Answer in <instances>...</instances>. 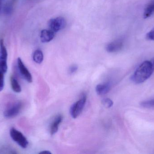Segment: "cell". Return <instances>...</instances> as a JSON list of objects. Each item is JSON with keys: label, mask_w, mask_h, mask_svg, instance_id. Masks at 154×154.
Returning <instances> with one entry per match:
<instances>
[{"label": "cell", "mask_w": 154, "mask_h": 154, "mask_svg": "<svg viewBox=\"0 0 154 154\" xmlns=\"http://www.w3.org/2000/svg\"><path fill=\"white\" fill-rule=\"evenodd\" d=\"M40 154H51V152H49V151H42V152H41L40 153Z\"/></svg>", "instance_id": "ffe728a7"}, {"label": "cell", "mask_w": 154, "mask_h": 154, "mask_svg": "<svg viewBox=\"0 0 154 154\" xmlns=\"http://www.w3.org/2000/svg\"><path fill=\"white\" fill-rule=\"evenodd\" d=\"M87 98L86 95L82 94L80 99L72 105L70 108V114L73 118H76L80 115L84 108Z\"/></svg>", "instance_id": "277c9868"}, {"label": "cell", "mask_w": 154, "mask_h": 154, "mask_svg": "<svg viewBox=\"0 0 154 154\" xmlns=\"http://www.w3.org/2000/svg\"><path fill=\"white\" fill-rule=\"evenodd\" d=\"M17 67L22 77L29 83L32 81V76L20 58L17 59Z\"/></svg>", "instance_id": "52a82bcc"}, {"label": "cell", "mask_w": 154, "mask_h": 154, "mask_svg": "<svg viewBox=\"0 0 154 154\" xmlns=\"http://www.w3.org/2000/svg\"><path fill=\"white\" fill-rule=\"evenodd\" d=\"M146 38L148 40H154V29L147 33Z\"/></svg>", "instance_id": "ac0fdd59"}, {"label": "cell", "mask_w": 154, "mask_h": 154, "mask_svg": "<svg viewBox=\"0 0 154 154\" xmlns=\"http://www.w3.org/2000/svg\"><path fill=\"white\" fill-rule=\"evenodd\" d=\"M140 105L143 107L147 108H154V99L143 101L141 102Z\"/></svg>", "instance_id": "2e32d148"}, {"label": "cell", "mask_w": 154, "mask_h": 154, "mask_svg": "<svg viewBox=\"0 0 154 154\" xmlns=\"http://www.w3.org/2000/svg\"><path fill=\"white\" fill-rule=\"evenodd\" d=\"M154 13V0H152L147 5L144 10V18H149Z\"/></svg>", "instance_id": "4fadbf2b"}, {"label": "cell", "mask_w": 154, "mask_h": 154, "mask_svg": "<svg viewBox=\"0 0 154 154\" xmlns=\"http://www.w3.org/2000/svg\"><path fill=\"white\" fill-rule=\"evenodd\" d=\"M124 47V41L121 39L114 40L109 43L106 47L107 51L109 52H118L120 51Z\"/></svg>", "instance_id": "ba28073f"}, {"label": "cell", "mask_w": 154, "mask_h": 154, "mask_svg": "<svg viewBox=\"0 0 154 154\" xmlns=\"http://www.w3.org/2000/svg\"><path fill=\"white\" fill-rule=\"evenodd\" d=\"M78 66L77 65H72L69 68V72L70 74H73V73L76 72L78 70Z\"/></svg>", "instance_id": "d6986e66"}, {"label": "cell", "mask_w": 154, "mask_h": 154, "mask_svg": "<svg viewBox=\"0 0 154 154\" xmlns=\"http://www.w3.org/2000/svg\"><path fill=\"white\" fill-rule=\"evenodd\" d=\"M11 84L12 89L16 93H20L21 91V87L17 80L13 76L11 78Z\"/></svg>", "instance_id": "5bb4252c"}, {"label": "cell", "mask_w": 154, "mask_h": 154, "mask_svg": "<svg viewBox=\"0 0 154 154\" xmlns=\"http://www.w3.org/2000/svg\"><path fill=\"white\" fill-rule=\"evenodd\" d=\"M102 104L106 107L109 108L111 107L113 105V102L109 98L104 99L102 100Z\"/></svg>", "instance_id": "e0dca14e"}, {"label": "cell", "mask_w": 154, "mask_h": 154, "mask_svg": "<svg viewBox=\"0 0 154 154\" xmlns=\"http://www.w3.org/2000/svg\"><path fill=\"white\" fill-rule=\"evenodd\" d=\"M66 25V20L62 17H58L51 19L48 22V26L50 30L55 33L64 29Z\"/></svg>", "instance_id": "8992f818"}, {"label": "cell", "mask_w": 154, "mask_h": 154, "mask_svg": "<svg viewBox=\"0 0 154 154\" xmlns=\"http://www.w3.org/2000/svg\"><path fill=\"white\" fill-rule=\"evenodd\" d=\"M62 120L63 117L61 115H59L55 118L50 127V133L51 135H53L57 132L59 127Z\"/></svg>", "instance_id": "30bf717a"}, {"label": "cell", "mask_w": 154, "mask_h": 154, "mask_svg": "<svg viewBox=\"0 0 154 154\" xmlns=\"http://www.w3.org/2000/svg\"><path fill=\"white\" fill-rule=\"evenodd\" d=\"M3 0H0V11L2 7V4Z\"/></svg>", "instance_id": "44dd1931"}, {"label": "cell", "mask_w": 154, "mask_h": 154, "mask_svg": "<svg viewBox=\"0 0 154 154\" xmlns=\"http://www.w3.org/2000/svg\"><path fill=\"white\" fill-rule=\"evenodd\" d=\"M33 61L36 63L40 64L43 60V54L40 50L38 49L35 51L32 56Z\"/></svg>", "instance_id": "9a60e30c"}, {"label": "cell", "mask_w": 154, "mask_h": 154, "mask_svg": "<svg viewBox=\"0 0 154 154\" xmlns=\"http://www.w3.org/2000/svg\"><path fill=\"white\" fill-rule=\"evenodd\" d=\"M17 1L18 0H7L4 7L5 13L6 14H11L13 11Z\"/></svg>", "instance_id": "7c38bea8"}, {"label": "cell", "mask_w": 154, "mask_h": 154, "mask_svg": "<svg viewBox=\"0 0 154 154\" xmlns=\"http://www.w3.org/2000/svg\"><path fill=\"white\" fill-rule=\"evenodd\" d=\"M110 90V85L109 83L98 84L96 88L97 94L99 96H103L107 94Z\"/></svg>", "instance_id": "8fae6325"}, {"label": "cell", "mask_w": 154, "mask_h": 154, "mask_svg": "<svg viewBox=\"0 0 154 154\" xmlns=\"http://www.w3.org/2000/svg\"><path fill=\"white\" fill-rule=\"evenodd\" d=\"M8 52L2 39L0 40V92L5 86V76L8 69Z\"/></svg>", "instance_id": "7a4b0ae2"}, {"label": "cell", "mask_w": 154, "mask_h": 154, "mask_svg": "<svg viewBox=\"0 0 154 154\" xmlns=\"http://www.w3.org/2000/svg\"><path fill=\"white\" fill-rule=\"evenodd\" d=\"M154 71V58L151 61L143 62L135 71L131 80L136 84H140L147 80Z\"/></svg>", "instance_id": "6da1fadb"}, {"label": "cell", "mask_w": 154, "mask_h": 154, "mask_svg": "<svg viewBox=\"0 0 154 154\" xmlns=\"http://www.w3.org/2000/svg\"><path fill=\"white\" fill-rule=\"evenodd\" d=\"M55 33L50 30H43L42 31L40 34V39L43 42H48L54 39Z\"/></svg>", "instance_id": "9c48e42d"}, {"label": "cell", "mask_w": 154, "mask_h": 154, "mask_svg": "<svg viewBox=\"0 0 154 154\" xmlns=\"http://www.w3.org/2000/svg\"><path fill=\"white\" fill-rule=\"evenodd\" d=\"M10 134L12 139L21 148L25 149L28 147L29 142L21 132L12 127L10 129Z\"/></svg>", "instance_id": "3957f363"}, {"label": "cell", "mask_w": 154, "mask_h": 154, "mask_svg": "<svg viewBox=\"0 0 154 154\" xmlns=\"http://www.w3.org/2000/svg\"><path fill=\"white\" fill-rule=\"evenodd\" d=\"M22 107V103L21 101H17L5 109L4 112V116L7 118L15 117L19 115Z\"/></svg>", "instance_id": "5b68a950"}]
</instances>
